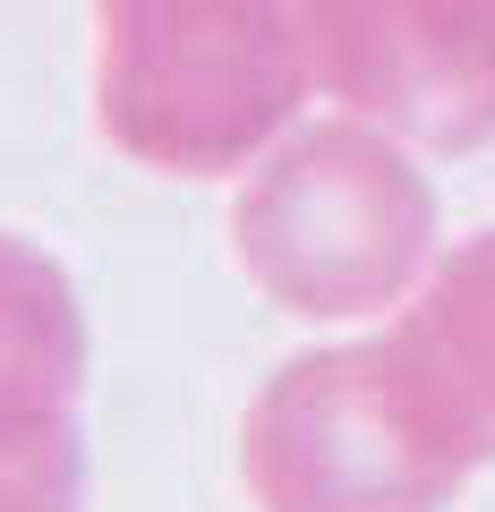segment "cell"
Returning <instances> with one entry per match:
<instances>
[{
	"label": "cell",
	"instance_id": "obj_7",
	"mask_svg": "<svg viewBox=\"0 0 495 512\" xmlns=\"http://www.w3.org/2000/svg\"><path fill=\"white\" fill-rule=\"evenodd\" d=\"M0 512H86V427H77V410L0 419Z\"/></svg>",
	"mask_w": 495,
	"mask_h": 512
},
{
	"label": "cell",
	"instance_id": "obj_1",
	"mask_svg": "<svg viewBox=\"0 0 495 512\" xmlns=\"http://www.w3.org/2000/svg\"><path fill=\"white\" fill-rule=\"evenodd\" d=\"M239 274L308 325L402 308L436 265V188L376 120H325L239 188Z\"/></svg>",
	"mask_w": 495,
	"mask_h": 512
},
{
	"label": "cell",
	"instance_id": "obj_4",
	"mask_svg": "<svg viewBox=\"0 0 495 512\" xmlns=\"http://www.w3.org/2000/svg\"><path fill=\"white\" fill-rule=\"evenodd\" d=\"M308 77L402 146L495 137V0H299Z\"/></svg>",
	"mask_w": 495,
	"mask_h": 512
},
{
	"label": "cell",
	"instance_id": "obj_6",
	"mask_svg": "<svg viewBox=\"0 0 495 512\" xmlns=\"http://www.w3.org/2000/svg\"><path fill=\"white\" fill-rule=\"evenodd\" d=\"M86 308L35 239L0 231V419H43L77 410L86 393Z\"/></svg>",
	"mask_w": 495,
	"mask_h": 512
},
{
	"label": "cell",
	"instance_id": "obj_2",
	"mask_svg": "<svg viewBox=\"0 0 495 512\" xmlns=\"http://www.w3.org/2000/svg\"><path fill=\"white\" fill-rule=\"evenodd\" d=\"M103 128L146 171H248L308 103L299 0H94Z\"/></svg>",
	"mask_w": 495,
	"mask_h": 512
},
{
	"label": "cell",
	"instance_id": "obj_3",
	"mask_svg": "<svg viewBox=\"0 0 495 512\" xmlns=\"http://www.w3.org/2000/svg\"><path fill=\"white\" fill-rule=\"evenodd\" d=\"M257 512H453L470 461L419 419L385 342H342L274 367L239 419Z\"/></svg>",
	"mask_w": 495,
	"mask_h": 512
},
{
	"label": "cell",
	"instance_id": "obj_5",
	"mask_svg": "<svg viewBox=\"0 0 495 512\" xmlns=\"http://www.w3.org/2000/svg\"><path fill=\"white\" fill-rule=\"evenodd\" d=\"M385 359L419 419L453 444L470 470L495 461V231L461 239L427 265L402 325L385 333Z\"/></svg>",
	"mask_w": 495,
	"mask_h": 512
}]
</instances>
